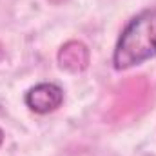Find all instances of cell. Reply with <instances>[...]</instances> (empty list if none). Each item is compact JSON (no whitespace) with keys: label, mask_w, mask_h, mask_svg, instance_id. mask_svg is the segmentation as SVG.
<instances>
[{"label":"cell","mask_w":156,"mask_h":156,"mask_svg":"<svg viewBox=\"0 0 156 156\" xmlns=\"http://www.w3.org/2000/svg\"><path fill=\"white\" fill-rule=\"evenodd\" d=\"M156 56V9L136 15L122 31L115 47L113 64L118 71L134 67Z\"/></svg>","instance_id":"obj_1"},{"label":"cell","mask_w":156,"mask_h":156,"mask_svg":"<svg viewBox=\"0 0 156 156\" xmlns=\"http://www.w3.org/2000/svg\"><path fill=\"white\" fill-rule=\"evenodd\" d=\"M24 102L31 111H35L38 115H47V113L56 111L62 105L64 89L60 85H56V83L42 82V83H37L35 87H31L26 93Z\"/></svg>","instance_id":"obj_2"},{"label":"cell","mask_w":156,"mask_h":156,"mask_svg":"<svg viewBox=\"0 0 156 156\" xmlns=\"http://www.w3.org/2000/svg\"><path fill=\"white\" fill-rule=\"evenodd\" d=\"M58 64L69 73H82L89 64V51L82 42H67L58 53Z\"/></svg>","instance_id":"obj_3"},{"label":"cell","mask_w":156,"mask_h":156,"mask_svg":"<svg viewBox=\"0 0 156 156\" xmlns=\"http://www.w3.org/2000/svg\"><path fill=\"white\" fill-rule=\"evenodd\" d=\"M2 142H4V133H2V129H0V145H2Z\"/></svg>","instance_id":"obj_4"},{"label":"cell","mask_w":156,"mask_h":156,"mask_svg":"<svg viewBox=\"0 0 156 156\" xmlns=\"http://www.w3.org/2000/svg\"><path fill=\"white\" fill-rule=\"evenodd\" d=\"M4 56V51H2V45H0V58Z\"/></svg>","instance_id":"obj_5"}]
</instances>
